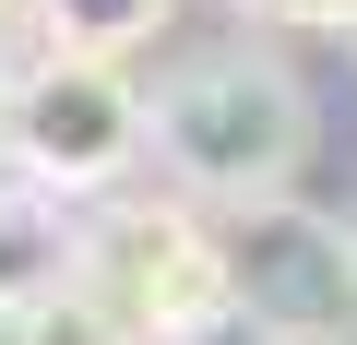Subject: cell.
<instances>
[{
	"label": "cell",
	"mask_w": 357,
	"mask_h": 345,
	"mask_svg": "<svg viewBox=\"0 0 357 345\" xmlns=\"http://www.w3.org/2000/svg\"><path fill=\"white\" fill-rule=\"evenodd\" d=\"M310 143H321V107L286 48H203L155 84V179L203 215L286 203Z\"/></svg>",
	"instance_id": "1"
},
{
	"label": "cell",
	"mask_w": 357,
	"mask_h": 345,
	"mask_svg": "<svg viewBox=\"0 0 357 345\" xmlns=\"http://www.w3.org/2000/svg\"><path fill=\"white\" fill-rule=\"evenodd\" d=\"M72 286L107 298L143 345H215L238 333V274L203 203L178 191H107L72 215Z\"/></svg>",
	"instance_id": "2"
},
{
	"label": "cell",
	"mask_w": 357,
	"mask_h": 345,
	"mask_svg": "<svg viewBox=\"0 0 357 345\" xmlns=\"http://www.w3.org/2000/svg\"><path fill=\"white\" fill-rule=\"evenodd\" d=\"M143 155H155V95L131 84V60L36 48V60L13 72V179H36L60 215L131 191Z\"/></svg>",
	"instance_id": "3"
},
{
	"label": "cell",
	"mask_w": 357,
	"mask_h": 345,
	"mask_svg": "<svg viewBox=\"0 0 357 345\" xmlns=\"http://www.w3.org/2000/svg\"><path fill=\"white\" fill-rule=\"evenodd\" d=\"M215 238H227L250 345H357V238H345V215L286 191V203L215 215Z\"/></svg>",
	"instance_id": "4"
},
{
	"label": "cell",
	"mask_w": 357,
	"mask_h": 345,
	"mask_svg": "<svg viewBox=\"0 0 357 345\" xmlns=\"http://www.w3.org/2000/svg\"><path fill=\"white\" fill-rule=\"evenodd\" d=\"M178 0H36V48H72V60H131L143 36H167Z\"/></svg>",
	"instance_id": "5"
},
{
	"label": "cell",
	"mask_w": 357,
	"mask_h": 345,
	"mask_svg": "<svg viewBox=\"0 0 357 345\" xmlns=\"http://www.w3.org/2000/svg\"><path fill=\"white\" fill-rule=\"evenodd\" d=\"M13 345H143L107 298H84L72 274L60 286H36V298H13Z\"/></svg>",
	"instance_id": "6"
},
{
	"label": "cell",
	"mask_w": 357,
	"mask_h": 345,
	"mask_svg": "<svg viewBox=\"0 0 357 345\" xmlns=\"http://www.w3.org/2000/svg\"><path fill=\"white\" fill-rule=\"evenodd\" d=\"M227 13H250L274 36H357V0H227Z\"/></svg>",
	"instance_id": "7"
},
{
	"label": "cell",
	"mask_w": 357,
	"mask_h": 345,
	"mask_svg": "<svg viewBox=\"0 0 357 345\" xmlns=\"http://www.w3.org/2000/svg\"><path fill=\"white\" fill-rule=\"evenodd\" d=\"M36 60V0H0V72Z\"/></svg>",
	"instance_id": "8"
},
{
	"label": "cell",
	"mask_w": 357,
	"mask_h": 345,
	"mask_svg": "<svg viewBox=\"0 0 357 345\" xmlns=\"http://www.w3.org/2000/svg\"><path fill=\"white\" fill-rule=\"evenodd\" d=\"M0 179H13V72H0Z\"/></svg>",
	"instance_id": "9"
},
{
	"label": "cell",
	"mask_w": 357,
	"mask_h": 345,
	"mask_svg": "<svg viewBox=\"0 0 357 345\" xmlns=\"http://www.w3.org/2000/svg\"><path fill=\"white\" fill-rule=\"evenodd\" d=\"M0 321H13V298H0Z\"/></svg>",
	"instance_id": "10"
},
{
	"label": "cell",
	"mask_w": 357,
	"mask_h": 345,
	"mask_svg": "<svg viewBox=\"0 0 357 345\" xmlns=\"http://www.w3.org/2000/svg\"><path fill=\"white\" fill-rule=\"evenodd\" d=\"M345 238H357V215H345Z\"/></svg>",
	"instance_id": "11"
}]
</instances>
